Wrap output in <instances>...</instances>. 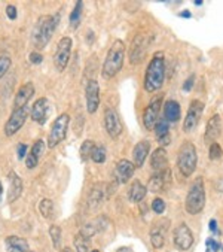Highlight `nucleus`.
Segmentation results:
<instances>
[{"label": "nucleus", "instance_id": "6ab92c4d", "mask_svg": "<svg viewBox=\"0 0 223 252\" xmlns=\"http://www.w3.org/2000/svg\"><path fill=\"white\" fill-rule=\"evenodd\" d=\"M45 149H46V145H45V142H43L42 139H39V140H36V142L33 143V146H31V149H30V153H28V156H27V158H26V166H27V169H34V167L37 166L40 157L45 154Z\"/></svg>", "mask_w": 223, "mask_h": 252}, {"label": "nucleus", "instance_id": "dca6fc26", "mask_svg": "<svg viewBox=\"0 0 223 252\" xmlns=\"http://www.w3.org/2000/svg\"><path fill=\"white\" fill-rule=\"evenodd\" d=\"M170 227V221L168 220H162L155 222V225L150 228V242L153 245V248L161 249L165 243V234L167 230Z\"/></svg>", "mask_w": 223, "mask_h": 252}, {"label": "nucleus", "instance_id": "a878e982", "mask_svg": "<svg viewBox=\"0 0 223 252\" xmlns=\"http://www.w3.org/2000/svg\"><path fill=\"white\" fill-rule=\"evenodd\" d=\"M164 117L168 123H177L182 117V109L180 105L176 100H168L164 105Z\"/></svg>", "mask_w": 223, "mask_h": 252}, {"label": "nucleus", "instance_id": "c03bdc74", "mask_svg": "<svg viewBox=\"0 0 223 252\" xmlns=\"http://www.w3.org/2000/svg\"><path fill=\"white\" fill-rule=\"evenodd\" d=\"M210 230H211L213 233H217V222H216V220L210 221Z\"/></svg>", "mask_w": 223, "mask_h": 252}, {"label": "nucleus", "instance_id": "aec40b11", "mask_svg": "<svg viewBox=\"0 0 223 252\" xmlns=\"http://www.w3.org/2000/svg\"><path fill=\"white\" fill-rule=\"evenodd\" d=\"M220 133H222V118H220L219 114H216L207 123L204 139H205V142L211 143L213 140H216L220 136Z\"/></svg>", "mask_w": 223, "mask_h": 252}, {"label": "nucleus", "instance_id": "2eb2a0df", "mask_svg": "<svg viewBox=\"0 0 223 252\" xmlns=\"http://www.w3.org/2000/svg\"><path fill=\"white\" fill-rule=\"evenodd\" d=\"M85 95H86V111L89 114L97 112L98 105H100V88H98V82L95 79H89L86 84V90H85Z\"/></svg>", "mask_w": 223, "mask_h": 252}, {"label": "nucleus", "instance_id": "393cba45", "mask_svg": "<svg viewBox=\"0 0 223 252\" xmlns=\"http://www.w3.org/2000/svg\"><path fill=\"white\" fill-rule=\"evenodd\" d=\"M8 178H9L8 200L12 203V201H15V200L23 194V181H21V178H20L15 172H11Z\"/></svg>", "mask_w": 223, "mask_h": 252}, {"label": "nucleus", "instance_id": "b1692460", "mask_svg": "<svg viewBox=\"0 0 223 252\" xmlns=\"http://www.w3.org/2000/svg\"><path fill=\"white\" fill-rule=\"evenodd\" d=\"M153 130H155L156 139H158V142H159L161 145H164V146H165V145H168V143H170L171 136H170L168 121H167L165 118L158 120V121H156V124H155V127H153Z\"/></svg>", "mask_w": 223, "mask_h": 252}, {"label": "nucleus", "instance_id": "4be33fe9", "mask_svg": "<svg viewBox=\"0 0 223 252\" xmlns=\"http://www.w3.org/2000/svg\"><path fill=\"white\" fill-rule=\"evenodd\" d=\"M34 94V85L31 82H27L24 85H21L18 88V93L15 95V109H20V108H26L27 102L31 98V95Z\"/></svg>", "mask_w": 223, "mask_h": 252}, {"label": "nucleus", "instance_id": "37998d69", "mask_svg": "<svg viewBox=\"0 0 223 252\" xmlns=\"http://www.w3.org/2000/svg\"><path fill=\"white\" fill-rule=\"evenodd\" d=\"M194 82H195V75H191L189 79H186V82L183 84V90H185V91H189V90L192 88Z\"/></svg>", "mask_w": 223, "mask_h": 252}, {"label": "nucleus", "instance_id": "4c0bfd02", "mask_svg": "<svg viewBox=\"0 0 223 252\" xmlns=\"http://www.w3.org/2000/svg\"><path fill=\"white\" fill-rule=\"evenodd\" d=\"M152 209H153V212H156V214H162V212L165 211V203H164V200L155 198V200H153V203H152Z\"/></svg>", "mask_w": 223, "mask_h": 252}, {"label": "nucleus", "instance_id": "5701e85b", "mask_svg": "<svg viewBox=\"0 0 223 252\" xmlns=\"http://www.w3.org/2000/svg\"><path fill=\"white\" fill-rule=\"evenodd\" d=\"M149 151H150V142L149 140H140L133 151V158H134V166L136 167H141L146 157L149 156Z\"/></svg>", "mask_w": 223, "mask_h": 252}, {"label": "nucleus", "instance_id": "ea45409f", "mask_svg": "<svg viewBox=\"0 0 223 252\" xmlns=\"http://www.w3.org/2000/svg\"><path fill=\"white\" fill-rule=\"evenodd\" d=\"M26 151H27V145L26 143H20L17 148V157L18 160H23L26 157Z\"/></svg>", "mask_w": 223, "mask_h": 252}, {"label": "nucleus", "instance_id": "7c9ffc66", "mask_svg": "<svg viewBox=\"0 0 223 252\" xmlns=\"http://www.w3.org/2000/svg\"><path fill=\"white\" fill-rule=\"evenodd\" d=\"M39 211H40L42 217L51 218V217H52V212H54V203H52V200L43 198V200L40 201V203H39Z\"/></svg>", "mask_w": 223, "mask_h": 252}, {"label": "nucleus", "instance_id": "7ed1b4c3", "mask_svg": "<svg viewBox=\"0 0 223 252\" xmlns=\"http://www.w3.org/2000/svg\"><path fill=\"white\" fill-rule=\"evenodd\" d=\"M124 57H125V45L122 40L118 39L112 43L109 53H107V57L104 60L103 70H101L103 78L110 79L116 73H119V70L122 69V64H124Z\"/></svg>", "mask_w": 223, "mask_h": 252}, {"label": "nucleus", "instance_id": "2f4dec72", "mask_svg": "<svg viewBox=\"0 0 223 252\" xmlns=\"http://www.w3.org/2000/svg\"><path fill=\"white\" fill-rule=\"evenodd\" d=\"M91 158L95 163H104V160H106V148L103 145H95L94 149H92Z\"/></svg>", "mask_w": 223, "mask_h": 252}, {"label": "nucleus", "instance_id": "72a5a7b5", "mask_svg": "<svg viewBox=\"0 0 223 252\" xmlns=\"http://www.w3.org/2000/svg\"><path fill=\"white\" fill-rule=\"evenodd\" d=\"M49 234H51L54 248H55V249L60 248V243H61V228H60L58 225H52V227L49 228Z\"/></svg>", "mask_w": 223, "mask_h": 252}, {"label": "nucleus", "instance_id": "bb28decb", "mask_svg": "<svg viewBox=\"0 0 223 252\" xmlns=\"http://www.w3.org/2000/svg\"><path fill=\"white\" fill-rule=\"evenodd\" d=\"M106 187L98 184V185H94L89 191V195H88V208L89 209H95L97 206H100L103 203V200L106 197Z\"/></svg>", "mask_w": 223, "mask_h": 252}, {"label": "nucleus", "instance_id": "4468645a", "mask_svg": "<svg viewBox=\"0 0 223 252\" xmlns=\"http://www.w3.org/2000/svg\"><path fill=\"white\" fill-rule=\"evenodd\" d=\"M174 245L179 251H188L194 245V234L188 225L180 224L174 230Z\"/></svg>", "mask_w": 223, "mask_h": 252}, {"label": "nucleus", "instance_id": "f03ea898", "mask_svg": "<svg viewBox=\"0 0 223 252\" xmlns=\"http://www.w3.org/2000/svg\"><path fill=\"white\" fill-rule=\"evenodd\" d=\"M165 79V59L164 53L158 51L152 57L147 69H146V76H144V90L147 93H155L158 91Z\"/></svg>", "mask_w": 223, "mask_h": 252}, {"label": "nucleus", "instance_id": "9b49d317", "mask_svg": "<svg viewBox=\"0 0 223 252\" xmlns=\"http://www.w3.org/2000/svg\"><path fill=\"white\" fill-rule=\"evenodd\" d=\"M171 184V170L165 169L161 172H155V175L149 179V184L146 188H149L152 192H161L165 191Z\"/></svg>", "mask_w": 223, "mask_h": 252}, {"label": "nucleus", "instance_id": "f704fd0d", "mask_svg": "<svg viewBox=\"0 0 223 252\" xmlns=\"http://www.w3.org/2000/svg\"><path fill=\"white\" fill-rule=\"evenodd\" d=\"M11 64H12V60L9 56H6V54L0 56V79L8 73V70L11 69Z\"/></svg>", "mask_w": 223, "mask_h": 252}, {"label": "nucleus", "instance_id": "8fccbe9b", "mask_svg": "<svg viewBox=\"0 0 223 252\" xmlns=\"http://www.w3.org/2000/svg\"><path fill=\"white\" fill-rule=\"evenodd\" d=\"M91 252H100V251H97V249H94V251H91Z\"/></svg>", "mask_w": 223, "mask_h": 252}, {"label": "nucleus", "instance_id": "de8ad7c7", "mask_svg": "<svg viewBox=\"0 0 223 252\" xmlns=\"http://www.w3.org/2000/svg\"><path fill=\"white\" fill-rule=\"evenodd\" d=\"M2 194H3V187H2V182H0V198H2Z\"/></svg>", "mask_w": 223, "mask_h": 252}, {"label": "nucleus", "instance_id": "49530a36", "mask_svg": "<svg viewBox=\"0 0 223 252\" xmlns=\"http://www.w3.org/2000/svg\"><path fill=\"white\" fill-rule=\"evenodd\" d=\"M217 189H219V191H223V179H220V181L217 182Z\"/></svg>", "mask_w": 223, "mask_h": 252}, {"label": "nucleus", "instance_id": "20e7f679", "mask_svg": "<svg viewBox=\"0 0 223 252\" xmlns=\"http://www.w3.org/2000/svg\"><path fill=\"white\" fill-rule=\"evenodd\" d=\"M205 205V189H204V181L202 178H196L194 184L189 188V192L186 195L185 208L186 212L191 215H196L204 209Z\"/></svg>", "mask_w": 223, "mask_h": 252}, {"label": "nucleus", "instance_id": "79ce46f5", "mask_svg": "<svg viewBox=\"0 0 223 252\" xmlns=\"http://www.w3.org/2000/svg\"><path fill=\"white\" fill-rule=\"evenodd\" d=\"M6 15L9 17V20H17V8L14 5H9L6 8Z\"/></svg>", "mask_w": 223, "mask_h": 252}, {"label": "nucleus", "instance_id": "a19ab883", "mask_svg": "<svg viewBox=\"0 0 223 252\" xmlns=\"http://www.w3.org/2000/svg\"><path fill=\"white\" fill-rule=\"evenodd\" d=\"M28 60H30V63H33V64H40L42 60H43V57H42L39 53H31V54L28 56Z\"/></svg>", "mask_w": 223, "mask_h": 252}, {"label": "nucleus", "instance_id": "423d86ee", "mask_svg": "<svg viewBox=\"0 0 223 252\" xmlns=\"http://www.w3.org/2000/svg\"><path fill=\"white\" fill-rule=\"evenodd\" d=\"M69 124H70V115L69 114H61L60 117H57V120L54 121V124L51 127L49 136H48V146L49 148H55L66 139Z\"/></svg>", "mask_w": 223, "mask_h": 252}, {"label": "nucleus", "instance_id": "f3484780", "mask_svg": "<svg viewBox=\"0 0 223 252\" xmlns=\"http://www.w3.org/2000/svg\"><path fill=\"white\" fill-rule=\"evenodd\" d=\"M136 166L128 160H119L115 166V176L119 184H127L134 176Z\"/></svg>", "mask_w": 223, "mask_h": 252}, {"label": "nucleus", "instance_id": "09e8293b", "mask_svg": "<svg viewBox=\"0 0 223 252\" xmlns=\"http://www.w3.org/2000/svg\"><path fill=\"white\" fill-rule=\"evenodd\" d=\"M61 252H73V251H72L70 248H64V249H63Z\"/></svg>", "mask_w": 223, "mask_h": 252}, {"label": "nucleus", "instance_id": "c85d7f7f", "mask_svg": "<svg viewBox=\"0 0 223 252\" xmlns=\"http://www.w3.org/2000/svg\"><path fill=\"white\" fill-rule=\"evenodd\" d=\"M147 192V188L140 182V181H134L130 187V191H128V198L133 201V203H139L144 198Z\"/></svg>", "mask_w": 223, "mask_h": 252}, {"label": "nucleus", "instance_id": "f8f14e48", "mask_svg": "<svg viewBox=\"0 0 223 252\" xmlns=\"http://www.w3.org/2000/svg\"><path fill=\"white\" fill-rule=\"evenodd\" d=\"M161 105H162V95H158L146 106V109L143 112V123L147 130H152L155 127V124L158 121L159 111H161Z\"/></svg>", "mask_w": 223, "mask_h": 252}, {"label": "nucleus", "instance_id": "58836bf2", "mask_svg": "<svg viewBox=\"0 0 223 252\" xmlns=\"http://www.w3.org/2000/svg\"><path fill=\"white\" fill-rule=\"evenodd\" d=\"M205 246H207V252H216V251L220 248V246H219V243H217L214 239H207Z\"/></svg>", "mask_w": 223, "mask_h": 252}, {"label": "nucleus", "instance_id": "e433bc0d", "mask_svg": "<svg viewBox=\"0 0 223 252\" xmlns=\"http://www.w3.org/2000/svg\"><path fill=\"white\" fill-rule=\"evenodd\" d=\"M222 154H223V151H222L220 145L216 143V142H213V143L210 145V153H208L210 160H219V158L222 157Z\"/></svg>", "mask_w": 223, "mask_h": 252}, {"label": "nucleus", "instance_id": "39448f33", "mask_svg": "<svg viewBox=\"0 0 223 252\" xmlns=\"http://www.w3.org/2000/svg\"><path fill=\"white\" fill-rule=\"evenodd\" d=\"M198 163L196 156V148L192 142H185L179 149V157H177V167L183 176H191Z\"/></svg>", "mask_w": 223, "mask_h": 252}, {"label": "nucleus", "instance_id": "412c9836", "mask_svg": "<svg viewBox=\"0 0 223 252\" xmlns=\"http://www.w3.org/2000/svg\"><path fill=\"white\" fill-rule=\"evenodd\" d=\"M150 167L153 169V172L168 169V156H167V151L164 148H158L153 151L150 158Z\"/></svg>", "mask_w": 223, "mask_h": 252}, {"label": "nucleus", "instance_id": "a18cd8bd", "mask_svg": "<svg viewBox=\"0 0 223 252\" xmlns=\"http://www.w3.org/2000/svg\"><path fill=\"white\" fill-rule=\"evenodd\" d=\"M180 17H183V18H191V12H189V11H183V12H180Z\"/></svg>", "mask_w": 223, "mask_h": 252}, {"label": "nucleus", "instance_id": "f257e3e1", "mask_svg": "<svg viewBox=\"0 0 223 252\" xmlns=\"http://www.w3.org/2000/svg\"><path fill=\"white\" fill-rule=\"evenodd\" d=\"M60 15H43L40 17L31 32V42L36 49H43L51 40L55 29L58 27Z\"/></svg>", "mask_w": 223, "mask_h": 252}, {"label": "nucleus", "instance_id": "cd10ccee", "mask_svg": "<svg viewBox=\"0 0 223 252\" xmlns=\"http://www.w3.org/2000/svg\"><path fill=\"white\" fill-rule=\"evenodd\" d=\"M6 246L9 252H30L27 240L18 236H9L6 239Z\"/></svg>", "mask_w": 223, "mask_h": 252}, {"label": "nucleus", "instance_id": "ddd939ff", "mask_svg": "<svg viewBox=\"0 0 223 252\" xmlns=\"http://www.w3.org/2000/svg\"><path fill=\"white\" fill-rule=\"evenodd\" d=\"M26 120H27V109L26 108L14 109L9 120L5 124V134L6 136H14L24 126Z\"/></svg>", "mask_w": 223, "mask_h": 252}, {"label": "nucleus", "instance_id": "c9c22d12", "mask_svg": "<svg viewBox=\"0 0 223 252\" xmlns=\"http://www.w3.org/2000/svg\"><path fill=\"white\" fill-rule=\"evenodd\" d=\"M75 248H76L78 252H89V249H88V239L84 237L81 233L76 234V237H75Z\"/></svg>", "mask_w": 223, "mask_h": 252}, {"label": "nucleus", "instance_id": "1a4fd4ad", "mask_svg": "<svg viewBox=\"0 0 223 252\" xmlns=\"http://www.w3.org/2000/svg\"><path fill=\"white\" fill-rule=\"evenodd\" d=\"M104 128L109 133V136L113 139L122 133V121L115 109L107 108L104 111Z\"/></svg>", "mask_w": 223, "mask_h": 252}, {"label": "nucleus", "instance_id": "c756f323", "mask_svg": "<svg viewBox=\"0 0 223 252\" xmlns=\"http://www.w3.org/2000/svg\"><path fill=\"white\" fill-rule=\"evenodd\" d=\"M82 2H76V5H75V9L72 11V14H70V26L73 27V29H78L79 27V24H81V17H82Z\"/></svg>", "mask_w": 223, "mask_h": 252}, {"label": "nucleus", "instance_id": "a211bd4d", "mask_svg": "<svg viewBox=\"0 0 223 252\" xmlns=\"http://www.w3.org/2000/svg\"><path fill=\"white\" fill-rule=\"evenodd\" d=\"M48 109H49L48 98L45 97L37 98L31 108V120L37 124H45L48 118Z\"/></svg>", "mask_w": 223, "mask_h": 252}, {"label": "nucleus", "instance_id": "473e14b6", "mask_svg": "<svg viewBox=\"0 0 223 252\" xmlns=\"http://www.w3.org/2000/svg\"><path fill=\"white\" fill-rule=\"evenodd\" d=\"M94 146H95V143L92 140H85L82 143V146H81V158H82V161H86L88 158H91Z\"/></svg>", "mask_w": 223, "mask_h": 252}, {"label": "nucleus", "instance_id": "0eeeda50", "mask_svg": "<svg viewBox=\"0 0 223 252\" xmlns=\"http://www.w3.org/2000/svg\"><path fill=\"white\" fill-rule=\"evenodd\" d=\"M72 39L70 37H61L60 42H58V46H57V51H55V56H54V64H55V69L58 72H63L67 64H69V59H70V54H72Z\"/></svg>", "mask_w": 223, "mask_h": 252}, {"label": "nucleus", "instance_id": "6e6552de", "mask_svg": "<svg viewBox=\"0 0 223 252\" xmlns=\"http://www.w3.org/2000/svg\"><path fill=\"white\" fill-rule=\"evenodd\" d=\"M147 46H149V37L139 33L130 46V62H131V64H140L143 62L146 51H147Z\"/></svg>", "mask_w": 223, "mask_h": 252}, {"label": "nucleus", "instance_id": "9d476101", "mask_svg": "<svg viewBox=\"0 0 223 252\" xmlns=\"http://www.w3.org/2000/svg\"><path fill=\"white\" fill-rule=\"evenodd\" d=\"M202 111H204V103L199 102V100H192V103L188 109V115H186L185 123H183V130L186 133L196 128V126L201 120Z\"/></svg>", "mask_w": 223, "mask_h": 252}]
</instances>
